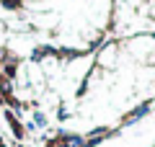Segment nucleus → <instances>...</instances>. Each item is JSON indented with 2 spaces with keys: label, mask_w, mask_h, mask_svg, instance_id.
<instances>
[{
  "label": "nucleus",
  "mask_w": 155,
  "mask_h": 147,
  "mask_svg": "<svg viewBox=\"0 0 155 147\" xmlns=\"http://www.w3.org/2000/svg\"><path fill=\"white\" fill-rule=\"evenodd\" d=\"M0 147H13V145H11V142H8V139H5L3 134H0Z\"/></svg>",
  "instance_id": "f257e3e1"
}]
</instances>
